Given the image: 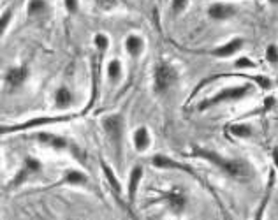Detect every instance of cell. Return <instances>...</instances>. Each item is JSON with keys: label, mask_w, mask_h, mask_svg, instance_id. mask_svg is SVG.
Returning a JSON list of instances; mask_svg holds the SVG:
<instances>
[{"label": "cell", "mask_w": 278, "mask_h": 220, "mask_svg": "<svg viewBox=\"0 0 278 220\" xmlns=\"http://www.w3.org/2000/svg\"><path fill=\"white\" fill-rule=\"evenodd\" d=\"M41 171H43V164H41V160L34 159V157H30V155L25 157L22 167H20L18 173L15 174V178L11 180V183L8 185V190H16V188H20L23 183H27L30 178L41 174Z\"/></svg>", "instance_id": "obj_5"}, {"label": "cell", "mask_w": 278, "mask_h": 220, "mask_svg": "<svg viewBox=\"0 0 278 220\" xmlns=\"http://www.w3.org/2000/svg\"><path fill=\"white\" fill-rule=\"evenodd\" d=\"M266 58L269 64H278V48L274 44H269L266 50Z\"/></svg>", "instance_id": "obj_24"}, {"label": "cell", "mask_w": 278, "mask_h": 220, "mask_svg": "<svg viewBox=\"0 0 278 220\" xmlns=\"http://www.w3.org/2000/svg\"><path fill=\"white\" fill-rule=\"evenodd\" d=\"M188 0H173V11L174 13H181L185 8H187Z\"/></svg>", "instance_id": "obj_28"}, {"label": "cell", "mask_w": 278, "mask_h": 220, "mask_svg": "<svg viewBox=\"0 0 278 220\" xmlns=\"http://www.w3.org/2000/svg\"><path fill=\"white\" fill-rule=\"evenodd\" d=\"M108 80L111 81V83H118L120 80H122V64H120V60H111L108 64Z\"/></svg>", "instance_id": "obj_21"}, {"label": "cell", "mask_w": 278, "mask_h": 220, "mask_svg": "<svg viewBox=\"0 0 278 220\" xmlns=\"http://www.w3.org/2000/svg\"><path fill=\"white\" fill-rule=\"evenodd\" d=\"M73 94L67 87H58L57 92H55V106L58 109H69L73 106Z\"/></svg>", "instance_id": "obj_19"}, {"label": "cell", "mask_w": 278, "mask_h": 220, "mask_svg": "<svg viewBox=\"0 0 278 220\" xmlns=\"http://www.w3.org/2000/svg\"><path fill=\"white\" fill-rule=\"evenodd\" d=\"M192 155L197 157V159H204L206 162L213 164V166L218 167L222 173H225L227 176H231L232 180L239 181V183H245V181L252 180V176H253L252 166L241 159H225L220 153L211 152V150H206V148H199V146H194V148H192Z\"/></svg>", "instance_id": "obj_1"}, {"label": "cell", "mask_w": 278, "mask_h": 220, "mask_svg": "<svg viewBox=\"0 0 278 220\" xmlns=\"http://www.w3.org/2000/svg\"><path fill=\"white\" fill-rule=\"evenodd\" d=\"M273 187H274V171L269 173V178H267V185H266V192H264V197L260 201V204L257 206L255 215H253L252 220H264V215H266V208L271 201V194H273Z\"/></svg>", "instance_id": "obj_14"}, {"label": "cell", "mask_w": 278, "mask_h": 220, "mask_svg": "<svg viewBox=\"0 0 278 220\" xmlns=\"http://www.w3.org/2000/svg\"><path fill=\"white\" fill-rule=\"evenodd\" d=\"M180 80V72L171 64H159L153 71V90L157 95H166Z\"/></svg>", "instance_id": "obj_4"}, {"label": "cell", "mask_w": 278, "mask_h": 220, "mask_svg": "<svg viewBox=\"0 0 278 220\" xmlns=\"http://www.w3.org/2000/svg\"><path fill=\"white\" fill-rule=\"evenodd\" d=\"M36 139L39 141V143L46 144V146H51L53 150H67L71 148V143H69L67 137H62V136H57V134H50V132H39L36 134Z\"/></svg>", "instance_id": "obj_11"}, {"label": "cell", "mask_w": 278, "mask_h": 220, "mask_svg": "<svg viewBox=\"0 0 278 220\" xmlns=\"http://www.w3.org/2000/svg\"><path fill=\"white\" fill-rule=\"evenodd\" d=\"M48 11V4L44 2V0H30L29 4V13L32 16H37V15H43V13Z\"/></svg>", "instance_id": "obj_22"}, {"label": "cell", "mask_w": 278, "mask_h": 220, "mask_svg": "<svg viewBox=\"0 0 278 220\" xmlns=\"http://www.w3.org/2000/svg\"><path fill=\"white\" fill-rule=\"evenodd\" d=\"M13 18V13L11 11H6L4 15H2V23H0V30H2V34L6 32V29H8L9 22H11Z\"/></svg>", "instance_id": "obj_27"}, {"label": "cell", "mask_w": 278, "mask_h": 220, "mask_svg": "<svg viewBox=\"0 0 278 220\" xmlns=\"http://www.w3.org/2000/svg\"><path fill=\"white\" fill-rule=\"evenodd\" d=\"M215 195V199H217V204H218V208H220V213H222V218L224 220H232V216H231V213H229V209L225 208L224 204H222V201L218 199V195L217 194H213Z\"/></svg>", "instance_id": "obj_26"}, {"label": "cell", "mask_w": 278, "mask_h": 220, "mask_svg": "<svg viewBox=\"0 0 278 220\" xmlns=\"http://www.w3.org/2000/svg\"><path fill=\"white\" fill-rule=\"evenodd\" d=\"M152 144V136H150V130L145 125L137 127L132 134V146L137 153H145Z\"/></svg>", "instance_id": "obj_12"}, {"label": "cell", "mask_w": 278, "mask_h": 220, "mask_svg": "<svg viewBox=\"0 0 278 220\" xmlns=\"http://www.w3.org/2000/svg\"><path fill=\"white\" fill-rule=\"evenodd\" d=\"M87 183H88V174L80 169L71 167V169L65 171L64 176L60 178V181L55 183L53 187H60V185H67V187H85Z\"/></svg>", "instance_id": "obj_10"}, {"label": "cell", "mask_w": 278, "mask_h": 220, "mask_svg": "<svg viewBox=\"0 0 278 220\" xmlns=\"http://www.w3.org/2000/svg\"><path fill=\"white\" fill-rule=\"evenodd\" d=\"M65 9L69 13H76L78 11V0H65Z\"/></svg>", "instance_id": "obj_29"}, {"label": "cell", "mask_w": 278, "mask_h": 220, "mask_svg": "<svg viewBox=\"0 0 278 220\" xmlns=\"http://www.w3.org/2000/svg\"><path fill=\"white\" fill-rule=\"evenodd\" d=\"M101 167H102V173H104L106 180H108V185H109V187H111L113 194H115L116 197H118V195H122V192H123L122 183H120L118 176H116V174H115V171H113V167H109L108 164H106V160H102V159H101Z\"/></svg>", "instance_id": "obj_16"}, {"label": "cell", "mask_w": 278, "mask_h": 220, "mask_svg": "<svg viewBox=\"0 0 278 220\" xmlns=\"http://www.w3.org/2000/svg\"><path fill=\"white\" fill-rule=\"evenodd\" d=\"M125 50L130 57H139L145 50V41L143 37L136 36V34H130L129 37L125 39Z\"/></svg>", "instance_id": "obj_18"}, {"label": "cell", "mask_w": 278, "mask_h": 220, "mask_svg": "<svg viewBox=\"0 0 278 220\" xmlns=\"http://www.w3.org/2000/svg\"><path fill=\"white\" fill-rule=\"evenodd\" d=\"M97 4L101 6L102 9H109L116 4V0H97Z\"/></svg>", "instance_id": "obj_30"}, {"label": "cell", "mask_w": 278, "mask_h": 220, "mask_svg": "<svg viewBox=\"0 0 278 220\" xmlns=\"http://www.w3.org/2000/svg\"><path fill=\"white\" fill-rule=\"evenodd\" d=\"M27 76H29L27 67H11L8 72H6L4 80L11 88H18V87H22V85L25 83Z\"/></svg>", "instance_id": "obj_15"}, {"label": "cell", "mask_w": 278, "mask_h": 220, "mask_svg": "<svg viewBox=\"0 0 278 220\" xmlns=\"http://www.w3.org/2000/svg\"><path fill=\"white\" fill-rule=\"evenodd\" d=\"M94 44H95V48H97L101 53H104L106 50L109 48V39H108V36H104V34H97V36L94 37Z\"/></svg>", "instance_id": "obj_23"}, {"label": "cell", "mask_w": 278, "mask_h": 220, "mask_svg": "<svg viewBox=\"0 0 278 220\" xmlns=\"http://www.w3.org/2000/svg\"><path fill=\"white\" fill-rule=\"evenodd\" d=\"M241 48H243V39L241 37H234V39H231L227 44H224V46H218V48H215V50H211L210 55H213V57H217V58H229V57H232V55L238 53Z\"/></svg>", "instance_id": "obj_13"}, {"label": "cell", "mask_w": 278, "mask_h": 220, "mask_svg": "<svg viewBox=\"0 0 278 220\" xmlns=\"http://www.w3.org/2000/svg\"><path fill=\"white\" fill-rule=\"evenodd\" d=\"M155 202H166L167 209H169L173 215H183L185 209L188 206V197L185 192L181 190H169L160 194V197L155 199Z\"/></svg>", "instance_id": "obj_6"}, {"label": "cell", "mask_w": 278, "mask_h": 220, "mask_svg": "<svg viewBox=\"0 0 278 220\" xmlns=\"http://www.w3.org/2000/svg\"><path fill=\"white\" fill-rule=\"evenodd\" d=\"M269 2H271V4H276V2H278V0H269Z\"/></svg>", "instance_id": "obj_32"}, {"label": "cell", "mask_w": 278, "mask_h": 220, "mask_svg": "<svg viewBox=\"0 0 278 220\" xmlns=\"http://www.w3.org/2000/svg\"><path fill=\"white\" fill-rule=\"evenodd\" d=\"M143 174H145L143 166H134L130 169L129 181H127V202H129V206H134V202H136V195L139 190V185H141Z\"/></svg>", "instance_id": "obj_9"}, {"label": "cell", "mask_w": 278, "mask_h": 220, "mask_svg": "<svg viewBox=\"0 0 278 220\" xmlns=\"http://www.w3.org/2000/svg\"><path fill=\"white\" fill-rule=\"evenodd\" d=\"M102 129H104L106 136L109 137L111 144L115 146L116 160L118 164L122 162V152H123V115L122 113H115V115H108L102 118Z\"/></svg>", "instance_id": "obj_3"}, {"label": "cell", "mask_w": 278, "mask_h": 220, "mask_svg": "<svg viewBox=\"0 0 278 220\" xmlns=\"http://www.w3.org/2000/svg\"><path fill=\"white\" fill-rule=\"evenodd\" d=\"M271 157H273V164H274V169L278 171V148L273 150V153H271Z\"/></svg>", "instance_id": "obj_31"}, {"label": "cell", "mask_w": 278, "mask_h": 220, "mask_svg": "<svg viewBox=\"0 0 278 220\" xmlns=\"http://www.w3.org/2000/svg\"><path fill=\"white\" fill-rule=\"evenodd\" d=\"M152 164H153V167H157V169H176V171H183V173L190 174V176H195L190 166L171 159V157L166 155V153H157V155H153Z\"/></svg>", "instance_id": "obj_8"}, {"label": "cell", "mask_w": 278, "mask_h": 220, "mask_svg": "<svg viewBox=\"0 0 278 220\" xmlns=\"http://www.w3.org/2000/svg\"><path fill=\"white\" fill-rule=\"evenodd\" d=\"M229 134L234 137H239V139H245V137L252 136V127L248 123H232L229 125Z\"/></svg>", "instance_id": "obj_20"}, {"label": "cell", "mask_w": 278, "mask_h": 220, "mask_svg": "<svg viewBox=\"0 0 278 220\" xmlns=\"http://www.w3.org/2000/svg\"><path fill=\"white\" fill-rule=\"evenodd\" d=\"M73 118L71 115H60V116H39V118H32L25 123H20L15 127H2V134L8 132H20V130H29L34 127H43V125H51V123H60V122H69Z\"/></svg>", "instance_id": "obj_7"}, {"label": "cell", "mask_w": 278, "mask_h": 220, "mask_svg": "<svg viewBox=\"0 0 278 220\" xmlns=\"http://www.w3.org/2000/svg\"><path fill=\"white\" fill-rule=\"evenodd\" d=\"M208 15L213 20H227L236 15V8H232L229 4H213L208 9Z\"/></svg>", "instance_id": "obj_17"}, {"label": "cell", "mask_w": 278, "mask_h": 220, "mask_svg": "<svg viewBox=\"0 0 278 220\" xmlns=\"http://www.w3.org/2000/svg\"><path fill=\"white\" fill-rule=\"evenodd\" d=\"M253 92V87L252 85H238V87H229V88H224V90H220L218 94L211 95V97L204 99V101L199 102L197 108L201 109V111H204V109H210L213 108V106H218V104H224V102H234V101H239V99L246 97V95H250Z\"/></svg>", "instance_id": "obj_2"}, {"label": "cell", "mask_w": 278, "mask_h": 220, "mask_svg": "<svg viewBox=\"0 0 278 220\" xmlns=\"http://www.w3.org/2000/svg\"><path fill=\"white\" fill-rule=\"evenodd\" d=\"M234 67L236 69H248V67L253 69V67H255V62L250 60V58H246V57H241V58H238V60H236Z\"/></svg>", "instance_id": "obj_25"}]
</instances>
